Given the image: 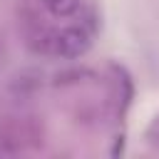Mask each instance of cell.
I'll list each match as a JSON object with an SVG mask.
<instances>
[{"label":"cell","instance_id":"1","mask_svg":"<svg viewBox=\"0 0 159 159\" xmlns=\"http://www.w3.org/2000/svg\"><path fill=\"white\" fill-rule=\"evenodd\" d=\"M89 45H92V40H89L87 30H82V27H67L55 37V52L67 60L82 57L89 50Z\"/></svg>","mask_w":159,"mask_h":159},{"label":"cell","instance_id":"2","mask_svg":"<svg viewBox=\"0 0 159 159\" xmlns=\"http://www.w3.org/2000/svg\"><path fill=\"white\" fill-rule=\"evenodd\" d=\"M42 2L50 10V15H55V17H67L80 7V0H42Z\"/></svg>","mask_w":159,"mask_h":159},{"label":"cell","instance_id":"3","mask_svg":"<svg viewBox=\"0 0 159 159\" xmlns=\"http://www.w3.org/2000/svg\"><path fill=\"white\" fill-rule=\"evenodd\" d=\"M157 127H159V122H157Z\"/></svg>","mask_w":159,"mask_h":159}]
</instances>
